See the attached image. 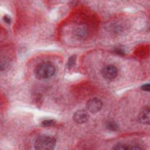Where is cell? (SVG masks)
Segmentation results:
<instances>
[{
  "instance_id": "8fae6325",
  "label": "cell",
  "mask_w": 150,
  "mask_h": 150,
  "mask_svg": "<svg viewBox=\"0 0 150 150\" xmlns=\"http://www.w3.org/2000/svg\"><path fill=\"white\" fill-rule=\"evenodd\" d=\"M76 56H72L70 57H69V60H68V63H67V67L69 69H71L72 67L74 66L75 62H76Z\"/></svg>"
},
{
  "instance_id": "30bf717a",
  "label": "cell",
  "mask_w": 150,
  "mask_h": 150,
  "mask_svg": "<svg viewBox=\"0 0 150 150\" xmlns=\"http://www.w3.org/2000/svg\"><path fill=\"white\" fill-rule=\"evenodd\" d=\"M55 121L54 120H45L41 122V125L44 127H49L54 125Z\"/></svg>"
},
{
  "instance_id": "ba28073f",
  "label": "cell",
  "mask_w": 150,
  "mask_h": 150,
  "mask_svg": "<svg viewBox=\"0 0 150 150\" xmlns=\"http://www.w3.org/2000/svg\"><path fill=\"white\" fill-rule=\"evenodd\" d=\"M112 149H120V150H123V149H143L141 146H139L137 145H131V144H126L124 143H119L114 145Z\"/></svg>"
},
{
  "instance_id": "52a82bcc",
  "label": "cell",
  "mask_w": 150,
  "mask_h": 150,
  "mask_svg": "<svg viewBox=\"0 0 150 150\" xmlns=\"http://www.w3.org/2000/svg\"><path fill=\"white\" fill-rule=\"evenodd\" d=\"M88 35L87 26L84 25H79L74 30V35L79 39H84Z\"/></svg>"
},
{
  "instance_id": "4fadbf2b",
  "label": "cell",
  "mask_w": 150,
  "mask_h": 150,
  "mask_svg": "<svg viewBox=\"0 0 150 150\" xmlns=\"http://www.w3.org/2000/svg\"><path fill=\"white\" fill-rule=\"evenodd\" d=\"M4 21L7 24H10L11 22V17L9 16L8 15H5L4 16Z\"/></svg>"
},
{
  "instance_id": "5bb4252c",
  "label": "cell",
  "mask_w": 150,
  "mask_h": 150,
  "mask_svg": "<svg viewBox=\"0 0 150 150\" xmlns=\"http://www.w3.org/2000/svg\"><path fill=\"white\" fill-rule=\"evenodd\" d=\"M141 89H142V90L149 91V84L148 83L144 84H143V85L141 86Z\"/></svg>"
},
{
  "instance_id": "8992f818",
  "label": "cell",
  "mask_w": 150,
  "mask_h": 150,
  "mask_svg": "<svg viewBox=\"0 0 150 150\" xmlns=\"http://www.w3.org/2000/svg\"><path fill=\"white\" fill-rule=\"evenodd\" d=\"M138 120L139 122L143 124H149V107L146 106L140 111L138 115Z\"/></svg>"
},
{
  "instance_id": "6da1fadb",
  "label": "cell",
  "mask_w": 150,
  "mask_h": 150,
  "mask_svg": "<svg viewBox=\"0 0 150 150\" xmlns=\"http://www.w3.org/2000/svg\"><path fill=\"white\" fill-rule=\"evenodd\" d=\"M56 71L54 65L50 62H43L38 64L35 73L36 77L40 79H47L53 76Z\"/></svg>"
},
{
  "instance_id": "7a4b0ae2",
  "label": "cell",
  "mask_w": 150,
  "mask_h": 150,
  "mask_svg": "<svg viewBox=\"0 0 150 150\" xmlns=\"http://www.w3.org/2000/svg\"><path fill=\"white\" fill-rule=\"evenodd\" d=\"M56 139L51 136L43 135L38 137L35 142V148L39 150H52L56 145Z\"/></svg>"
},
{
  "instance_id": "9c48e42d",
  "label": "cell",
  "mask_w": 150,
  "mask_h": 150,
  "mask_svg": "<svg viewBox=\"0 0 150 150\" xmlns=\"http://www.w3.org/2000/svg\"><path fill=\"white\" fill-rule=\"evenodd\" d=\"M106 127L109 130L112 131H117L118 130L119 127L117 124L114 121H108L106 123Z\"/></svg>"
},
{
  "instance_id": "277c9868",
  "label": "cell",
  "mask_w": 150,
  "mask_h": 150,
  "mask_svg": "<svg viewBox=\"0 0 150 150\" xmlns=\"http://www.w3.org/2000/svg\"><path fill=\"white\" fill-rule=\"evenodd\" d=\"M102 106V101L96 97L90 99L86 104L87 110L91 113H96L98 112L101 109Z\"/></svg>"
},
{
  "instance_id": "3957f363",
  "label": "cell",
  "mask_w": 150,
  "mask_h": 150,
  "mask_svg": "<svg viewBox=\"0 0 150 150\" xmlns=\"http://www.w3.org/2000/svg\"><path fill=\"white\" fill-rule=\"evenodd\" d=\"M101 73L105 80H111L117 77L118 74V69L115 66L109 64L105 66L101 69Z\"/></svg>"
},
{
  "instance_id": "7c38bea8",
  "label": "cell",
  "mask_w": 150,
  "mask_h": 150,
  "mask_svg": "<svg viewBox=\"0 0 150 150\" xmlns=\"http://www.w3.org/2000/svg\"><path fill=\"white\" fill-rule=\"evenodd\" d=\"M114 52L119 55H124L125 54V52L124 50L121 49V48H119V47H117V48H115L114 49Z\"/></svg>"
},
{
  "instance_id": "5b68a950",
  "label": "cell",
  "mask_w": 150,
  "mask_h": 150,
  "mask_svg": "<svg viewBox=\"0 0 150 150\" xmlns=\"http://www.w3.org/2000/svg\"><path fill=\"white\" fill-rule=\"evenodd\" d=\"M89 118V115L87 111L85 110H79L76 111L73 115V121L79 124H81L86 122Z\"/></svg>"
}]
</instances>
